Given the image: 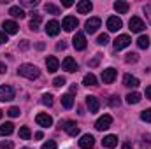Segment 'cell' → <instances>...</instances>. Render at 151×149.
Listing matches in <instances>:
<instances>
[{
    "label": "cell",
    "mask_w": 151,
    "mask_h": 149,
    "mask_svg": "<svg viewBox=\"0 0 151 149\" xmlns=\"http://www.w3.org/2000/svg\"><path fill=\"white\" fill-rule=\"evenodd\" d=\"M42 104L47 105V107H51V105H53V97H51L49 93H44V95H42Z\"/></svg>",
    "instance_id": "obj_33"
},
{
    "label": "cell",
    "mask_w": 151,
    "mask_h": 149,
    "mask_svg": "<svg viewBox=\"0 0 151 149\" xmlns=\"http://www.w3.org/2000/svg\"><path fill=\"white\" fill-rule=\"evenodd\" d=\"M44 11L49 12V14H60V9H58L56 5H53V4H46V5H44Z\"/></svg>",
    "instance_id": "obj_31"
},
{
    "label": "cell",
    "mask_w": 151,
    "mask_h": 149,
    "mask_svg": "<svg viewBox=\"0 0 151 149\" xmlns=\"http://www.w3.org/2000/svg\"><path fill=\"white\" fill-rule=\"evenodd\" d=\"M62 105H63L65 109H72V107H74V97H72L70 93H65V95L62 97Z\"/></svg>",
    "instance_id": "obj_25"
},
{
    "label": "cell",
    "mask_w": 151,
    "mask_h": 149,
    "mask_svg": "<svg viewBox=\"0 0 151 149\" xmlns=\"http://www.w3.org/2000/svg\"><path fill=\"white\" fill-rule=\"evenodd\" d=\"M46 67H47V72H56L58 70V67H60V62L55 58V56H47L46 58Z\"/></svg>",
    "instance_id": "obj_19"
},
{
    "label": "cell",
    "mask_w": 151,
    "mask_h": 149,
    "mask_svg": "<svg viewBox=\"0 0 151 149\" xmlns=\"http://www.w3.org/2000/svg\"><path fill=\"white\" fill-rule=\"evenodd\" d=\"M42 137H44V135H42V132H37V133H35V139H37V140H40Z\"/></svg>",
    "instance_id": "obj_51"
},
{
    "label": "cell",
    "mask_w": 151,
    "mask_h": 149,
    "mask_svg": "<svg viewBox=\"0 0 151 149\" xmlns=\"http://www.w3.org/2000/svg\"><path fill=\"white\" fill-rule=\"evenodd\" d=\"M111 123H113V117H111L109 114H106V116H100V117L97 119L95 128H97L99 132H104V130H107V128L111 126Z\"/></svg>",
    "instance_id": "obj_4"
},
{
    "label": "cell",
    "mask_w": 151,
    "mask_h": 149,
    "mask_svg": "<svg viewBox=\"0 0 151 149\" xmlns=\"http://www.w3.org/2000/svg\"><path fill=\"white\" fill-rule=\"evenodd\" d=\"M77 19H76L74 16H65L63 18V21H62V28L65 30V32H72V30H76L77 28Z\"/></svg>",
    "instance_id": "obj_8"
},
{
    "label": "cell",
    "mask_w": 151,
    "mask_h": 149,
    "mask_svg": "<svg viewBox=\"0 0 151 149\" xmlns=\"http://www.w3.org/2000/svg\"><path fill=\"white\" fill-rule=\"evenodd\" d=\"M141 119H142V121H146V123H151V109L142 111V114H141Z\"/></svg>",
    "instance_id": "obj_35"
},
{
    "label": "cell",
    "mask_w": 151,
    "mask_h": 149,
    "mask_svg": "<svg viewBox=\"0 0 151 149\" xmlns=\"http://www.w3.org/2000/svg\"><path fill=\"white\" fill-rule=\"evenodd\" d=\"M39 25H40V14L39 12H32V19H30V30L37 32Z\"/></svg>",
    "instance_id": "obj_23"
},
{
    "label": "cell",
    "mask_w": 151,
    "mask_h": 149,
    "mask_svg": "<svg viewBox=\"0 0 151 149\" xmlns=\"http://www.w3.org/2000/svg\"><path fill=\"white\" fill-rule=\"evenodd\" d=\"M62 69H63V70H67V72H77V63H76L74 58L67 56V58L62 62Z\"/></svg>",
    "instance_id": "obj_15"
},
{
    "label": "cell",
    "mask_w": 151,
    "mask_h": 149,
    "mask_svg": "<svg viewBox=\"0 0 151 149\" xmlns=\"http://www.w3.org/2000/svg\"><path fill=\"white\" fill-rule=\"evenodd\" d=\"M7 114H9L11 117H18V116H19V107H11V109L7 111Z\"/></svg>",
    "instance_id": "obj_41"
},
{
    "label": "cell",
    "mask_w": 151,
    "mask_h": 149,
    "mask_svg": "<svg viewBox=\"0 0 151 149\" xmlns=\"http://www.w3.org/2000/svg\"><path fill=\"white\" fill-rule=\"evenodd\" d=\"M109 42V35L107 34H102V35H99V39H97V44L99 46H106Z\"/></svg>",
    "instance_id": "obj_34"
},
{
    "label": "cell",
    "mask_w": 151,
    "mask_h": 149,
    "mask_svg": "<svg viewBox=\"0 0 151 149\" xmlns=\"http://www.w3.org/2000/svg\"><path fill=\"white\" fill-rule=\"evenodd\" d=\"M93 144H95V139H93V135H90V133L83 135L81 140H79V148H83V149H91Z\"/></svg>",
    "instance_id": "obj_16"
},
{
    "label": "cell",
    "mask_w": 151,
    "mask_h": 149,
    "mask_svg": "<svg viewBox=\"0 0 151 149\" xmlns=\"http://www.w3.org/2000/svg\"><path fill=\"white\" fill-rule=\"evenodd\" d=\"M137 60H139V54H137V53H128V54L125 56V62H127V63H135Z\"/></svg>",
    "instance_id": "obj_32"
},
{
    "label": "cell",
    "mask_w": 151,
    "mask_h": 149,
    "mask_svg": "<svg viewBox=\"0 0 151 149\" xmlns=\"http://www.w3.org/2000/svg\"><path fill=\"white\" fill-rule=\"evenodd\" d=\"M9 14H11L12 18H19V19L27 16V14H25V11H23V9H21L19 5H12V7L9 9Z\"/></svg>",
    "instance_id": "obj_24"
},
{
    "label": "cell",
    "mask_w": 151,
    "mask_h": 149,
    "mask_svg": "<svg viewBox=\"0 0 151 149\" xmlns=\"http://www.w3.org/2000/svg\"><path fill=\"white\" fill-rule=\"evenodd\" d=\"M128 27H130V30H132L134 34H141V32H142V30L146 28L144 21H142L141 18H137V16L130 18V21H128Z\"/></svg>",
    "instance_id": "obj_3"
},
{
    "label": "cell",
    "mask_w": 151,
    "mask_h": 149,
    "mask_svg": "<svg viewBox=\"0 0 151 149\" xmlns=\"http://www.w3.org/2000/svg\"><path fill=\"white\" fill-rule=\"evenodd\" d=\"M60 126L70 135V137H76V135H79V126L76 125V121H63V123H60Z\"/></svg>",
    "instance_id": "obj_7"
},
{
    "label": "cell",
    "mask_w": 151,
    "mask_h": 149,
    "mask_svg": "<svg viewBox=\"0 0 151 149\" xmlns=\"http://www.w3.org/2000/svg\"><path fill=\"white\" fill-rule=\"evenodd\" d=\"M14 98V90L7 84L0 86V102H11Z\"/></svg>",
    "instance_id": "obj_6"
},
{
    "label": "cell",
    "mask_w": 151,
    "mask_h": 149,
    "mask_svg": "<svg viewBox=\"0 0 151 149\" xmlns=\"http://www.w3.org/2000/svg\"><path fill=\"white\" fill-rule=\"evenodd\" d=\"M137 46H139L141 49H146V47L150 46V37H148V35H141V37L137 39Z\"/></svg>",
    "instance_id": "obj_29"
},
{
    "label": "cell",
    "mask_w": 151,
    "mask_h": 149,
    "mask_svg": "<svg viewBox=\"0 0 151 149\" xmlns=\"http://www.w3.org/2000/svg\"><path fill=\"white\" fill-rule=\"evenodd\" d=\"M128 2H123V0H118V2H114V11L118 12V14H127L128 12Z\"/></svg>",
    "instance_id": "obj_20"
},
{
    "label": "cell",
    "mask_w": 151,
    "mask_h": 149,
    "mask_svg": "<svg viewBox=\"0 0 151 149\" xmlns=\"http://www.w3.org/2000/svg\"><path fill=\"white\" fill-rule=\"evenodd\" d=\"M76 91H77V86H76V84L74 86H70V95H74Z\"/></svg>",
    "instance_id": "obj_50"
},
{
    "label": "cell",
    "mask_w": 151,
    "mask_h": 149,
    "mask_svg": "<svg viewBox=\"0 0 151 149\" xmlns=\"http://www.w3.org/2000/svg\"><path fill=\"white\" fill-rule=\"evenodd\" d=\"M5 70H7V69H5V65L0 62V74H5Z\"/></svg>",
    "instance_id": "obj_49"
},
{
    "label": "cell",
    "mask_w": 151,
    "mask_h": 149,
    "mask_svg": "<svg viewBox=\"0 0 151 149\" xmlns=\"http://www.w3.org/2000/svg\"><path fill=\"white\" fill-rule=\"evenodd\" d=\"M0 117H2V111H0Z\"/></svg>",
    "instance_id": "obj_53"
},
{
    "label": "cell",
    "mask_w": 151,
    "mask_h": 149,
    "mask_svg": "<svg viewBox=\"0 0 151 149\" xmlns=\"http://www.w3.org/2000/svg\"><path fill=\"white\" fill-rule=\"evenodd\" d=\"M121 27H123V21H121L118 16H111V18L107 19V30H109V32H118Z\"/></svg>",
    "instance_id": "obj_13"
},
{
    "label": "cell",
    "mask_w": 151,
    "mask_h": 149,
    "mask_svg": "<svg viewBox=\"0 0 151 149\" xmlns=\"http://www.w3.org/2000/svg\"><path fill=\"white\" fill-rule=\"evenodd\" d=\"M130 42H132L130 35H127V34L118 35V37L114 39V49H116V51H121V49L128 47V46H130Z\"/></svg>",
    "instance_id": "obj_2"
},
{
    "label": "cell",
    "mask_w": 151,
    "mask_h": 149,
    "mask_svg": "<svg viewBox=\"0 0 151 149\" xmlns=\"http://www.w3.org/2000/svg\"><path fill=\"white\" fill-rule=\"evenodd\" d=\"M102 146H104V148H109V149L116 148V146H118V137H116V135H107V137H104Z\"/></svg>",
    "instance_id": "obj_22"
},
{
    "label": "cell",
    "mask_w": 151,
    "mask_h": 149,
    "mask_svg": "<svg viewBox=\"0 0 151 149\" xmlns=\"http://www.w3.org/2000/svg\"><path fill=\"white\" fill-rule=\"evenodd\" d=\"M14 132V125L12 123H4L2 126H0V135L2 137H7V135H11Z\"/></svg>",
    "instance_id": "obj_26"
},
{
    "label": "cell",
    "mask_w": 151,
    "mask_h": 149,
    "mask_svg": "<svg viewBox=\"0 0 151 149\" xmlns=\"http://www.w3.org/2000/svg\"><path fill=\"white\" fill-rule=\"evenodd\" d=\"M123 149H132V144H130V142H125V144H123Z\"/></svg>",
    "instance_id": "obj_52"
},
{
    "label": "cell",
    "mask_w": 151,
    "mask_h": 149,
    "mask_svg": "<svg viewBox=\"0 0 151 149\" xmlns=\"http://www.w3.org/2000/svg\"><path fill=\"white\" fill-rule=\"evenodd\" d=\"M86 107L90 109L91 114L99 112V109H100V102H99V98L93 97V95H88V97H86Z\"/></svg>",
    "instance_id": "obj_11"
},
{
    "label": "cell",
    "mask_w": 151,
    "mask_h": 149,
    "mask_svg": "<svg viewBox=\"0 0 151 149\" xmlns=\"http://www.w3.org/2000/svg\"><path fill=\"white\" fill-rule=\"evenodd\" d=\"M19 47H21L23 51H27V49L30 47V44H28V40H21V44H19Z\"/></svg>",
    "instance_id": "obj_44"
},
{
    "label": "cell",
    "mask_w": 151,
    "mask_h": 149,
    "mask_svg": "<svg viewBox=\"0 0 151 149\" xmlns=\"http://www.w3.org/2000/svg\"><path fill=\"white\" fill-rule=\"evenodd\" d=\"M5 42H7V34L0 32V44H5Z\"/></svg>",
    "instance_id": "obj_45"
},
{
    "label": "cell",
    "mask_w": 151,
    "mask_h": 149,
    "mask_svg": "<svg viewBox=\"0 0 151 149\" xmlns=\"http://www.w3.org/2000/svg\"><path fill=\"white\" fill-rule=\"evenodd\" d=\"M56 49H65V42H58L56 44Z\"/></svg>",
    "instance_id": "obj_48"
},
{
    "label": "cell",
    "mask_w": 151,
    "mask_h": 149,
    "mask_svg": "<svg viewBox=\"0 0 151 149\" xmlns=\"http://www.w3.org/2000/svg\"><path fill=\"white\" fill-rule=\"evenodd\" d=\"M83 84L84 86H97V77L93 74H86L83 77Z\"/></svg>",
    "instance_id": "obj_28"
},
{
    "label": "cell",
    "mask_w": 151,
    "mask_h": 149,
    "mask_svg": "<svg viewBox=\"0 0 151 149\" xmlns=\"http://www.w3.org/2000/svg\"><path fill=\"white\" fill-rule=\"evenodd\" d=\"M21 5H27V7H37L39 0H21Z\"/></svg>",
    "instance_id": "obj_37"
},
{
    "label": "cell",
    "mask_w": 151,
    "mask_h": 149,
    "mask_svg": "<svg viewBox=\"0 0 151 149\" xmlns=\"http://www.w3.org/2000/svg\"><path fill=\"white\" fill-rule=\"evenodd\" d=\"M35 121H37V125H40V126H51L53 125V117L49 114H44V112H40V114L35 116Z\"/></svg>",
    "instance_id": "obj_17"
},
{
    "label": "cell",
    "mask_w": 151,
    "mask_h": 149,
    "mask_svg": "<svg viewBox=\"0 0 151 149\" xmlns=\"http://www.w3.org/2000/svg\"><path fill=\"white\" fill-rule=\"evenodd\" d=\"M30 135H32V133H30V128H28V126H21V128H19V139L28 140Z\"/></svg>",
    "instance_id": "obj_30"
},
{
    "label": "cell",
    "mask_w": 151,
    "mask_h": 149,
    "mask_svg": "<svg viewBox=\"0 0 151 149\" xmlns=\"http://www.w3.org/2000/svg\"><path fill=\"white\" fill-rule=\"evenodd\" d=\"M141 102V93H137V91H134V93H128L127 95V104H139Z\"/></svg>",
    "instance_id": "obj_27"
},
{
    "label": "cell",
    "mask_w": 151,
    "mask_h": 149,
    "mask_svg": "<svg viewBox=\"0 0 151 149\" xmlns=\"http://www.w3.org/2000/svg\"><path fill=\"white\" fill-rule=\"evenodd\" d=\"M100 58H102V54H95V58H93V60H90V63H88V65H90L91 69H93V67H97V65L100 63Z\"/></svg>",
    "instance_id": "obj_38"
},
{
    "label": "cell",
    "mask_w": 151,
    "mask_h": 149,
    "mask_svg": "<svg viewBox=\"0 0 151 149\" xmlns=\"http://www.w3.org/2000/svg\"><path fill=\"white\" fill-rule=\"evenodd\" d=\"M18 74L23 75V77H27V79H37L39 75H40V70H39L35 65H32V63H23V65H19V69H18Z\"/></svg>",
    "instance_id": "obj_1"
},
{
    "label": "cell",
    "mask_w": 151,
    "mask_h": 149,
    "mask_svg": "<svg viewBox=\"0 0 151 149\" xmlns=\"http://www.w3.org/2000/svg\"><path fill=\"white\" fill-rule=\"evenodd\" d=\"M46 34L51 35V37H56V35L60 34V23L55 21V19L47 21V25H46Z\"/></svg>",
    "instance_id": "obj_12"
},
{
    "label": "cell",
    "mask_w": 151,
    "mask_h": 149,
    "mask_svg": "<svg viewBox=\"0 0 151 149\" xmlns=\"http://www.w3.org/2000/svg\"><path fill=\"white\" fill-rule=\"evenodd\" d=\"M72 46H74V49H77V51L86 49V37H84V34L77 32L74 35V39H72Z\"/></svg>",
    "instance_id": "obj_9"
},
{
    "label": "cell",
    "mask_w": 151,
    "mask_h": 149,
    "mask_svg": "<svg viewBox=\"0 0 151 149\" xmlns=\"http://www.w3.org/2000/svg\"><path fill=\"white\" fill-rule=\"evenodd\" d=\"M116 75H118V72H116V69H113V67L102 70V82L104 84H111V82H114Z\"/></svg>",
    "instance_id": "obj_10"
},
{
    "label": "cell",
    "mask_w": 151,
    "mask_h": 149,
    "mask_svg": "<svg viewBox=\"0 0 151 149\" xmlns=\"http://www.w3.org/2000/svg\"><path fill=\"white\" fill-rule=\"evenodd\" d=\"M144 14H146L148 21L151 23V4H148V5H144Z\"/></svg>",
    "instance_id": "obj_43"
},
{
    "label": "cell",
    "mask_w": 151,
    "mask_h": 149,
    "mask_svg": "<svg viewBox=\"0 0 151 149\" xmlns=\"http://www.w3.org/2000/svg\"><path fill=\"white\" fill-rule=\"evenodd\" d=\"M53 86H56V88H62V86H65V79H63V77H55V81H53Z\"/></svg>",
    "instance_id": "obj_39"
},
{
    "label": "cell",
    "mask_w": 151,
    "mask_h": 149,
    "mask_svg": "<svg viewBox=\"0 0 151 149\" xmlns=\"http://www.w3.org/2000/svg\"><path fill=\"white\" fill-rule=\"evenodd\" d=\"M144 95H146V98H148V100H151V86H148V88H146Z\"/></svg>",
    "instance_id": "obj_47"
},
{
    "label": "cell",
    "mask_w": 151,
    "mask_h": 149,
    "mask_svg": "<svg viewBox=\"0 0 151 149\" xmlns=\"http://www.w3.org/2000/svg\"><path fill=\"white\" fill-rule=\"evenodd\" d=\"M42 149H56V142L55 140H47L42 144Z\"/></svg>",
    "instance_id": "obj_42"
},
{
    "label": "cell",
    "mask_w": 151,
    "mask_h": 149,
    "mask_svg": "<svg viewBox=\"0 0 151 149\" xmlns=\"http://www.w3.org/2000/svg\"><path fill=\"white\" fill-rule=\"evenodd\" d=\"M2 28H4V34H9V35H14V34H18V25L14 23V21H4L2 23Z\"/></svg>",
    "instance_id": "obj_18"
},
{
    "label": "cell",
    "mask_w": 151,
    "mask_h": 149,
    "mask_svg": "<svg viewBox=\"0 0 151 149\" xmlns=\"http://www.w3.org/2000/svg\"><path fill=\"white\" fill-rule=\"evenodd\" d=\"M119 104H121L119 97H116V95H113V97L109 98V105H111V107H119Z\"/></svg>",
    "instance_id": "obj_36"
},
{
    "label": "cell",
    "mask_w": 151,
    "mask_h": 149,
    "mask_svg": "<svg viewBox=\"0 0 151 149\" xmlns=\"http://www.w3.org/2000/svg\"><path fill=\"white\" fill-rule=\"evenodd\" d=\"M100 18H90L86 23H84V30H86V34H95L99 28H100Z\"/></svg>",
    "instance_id": "obj_5"
},
{
    "label": "cell",
    "mask_w": 151,
    "mask_h": 149,
    "mask_svg": "<svg viewBox=\"0 0 151 149\" xmlns=\"http://www.w3.org/2000/svg\"><path fill=\"white\" fill-rule=\"evenodd\" d=\"M12 148H14L12 140H2L0 142V149H12Z\"/></svg>",
    "instance_id": "obj_40"
},
{
    "label": "cell",
    "mask_w": 151,
    "mask_h": 149,
    "mask_svg": "<svg viewBox=\"0 0 151 149\" xmlns=\"http://www.w3.org/2000/svg\"><path fill=\"white\" fill-rule=\"evenodd\" d=\"M76 9H77L79 14H88V12L93 9V4H91L90 0H81V2H77Z\"/></svg>",
    "instance_id": "obj_14"
},
{
    "label": "cell",
    "mask_w": 151,
    "mask_h": 149,
    "mask_svg": "<svg viewBox=\"0 0 151 149\" xmlns=\"http://www.w3.org/2000/svg\"><path fill=\"white\" fill-rule=\"evenodd\" d=\"M123 84H125V86H128V88H137L141 82H139V79H137V77L127 74L125 77H123Z\"/></svg>",
    "instance_id": "obj_21"
},
{
    "label": "cell",
    "mask_w": 151,
    "mask_h": 149,
    "mask_svg": "<svg viewBox=\"0 0 151 149\" xmlns=\"http://www.w3.org/2000/svg\"><path fill=\"white\" fill-rule=\"evenodd\" d=\"M21 149H28V148H21Z\"/></svg>",
    "instance_id": "obj_54"
},
{
    "label": "cell",
    "mask_w": 151,
    "mask_h": 149,
    "mask_svg": "<svg viewBox=\"0 0 151 149\" xmlns=\"http://www.w3.org/2000/svg\"><path fill=\"white\" fill-rule=\"evenodd\" d=\"M62 5H65V7H70V5H74V2H72V0H62Z\"/></svg>",
    "instance_id": "obj_46"
}]
</instances>
